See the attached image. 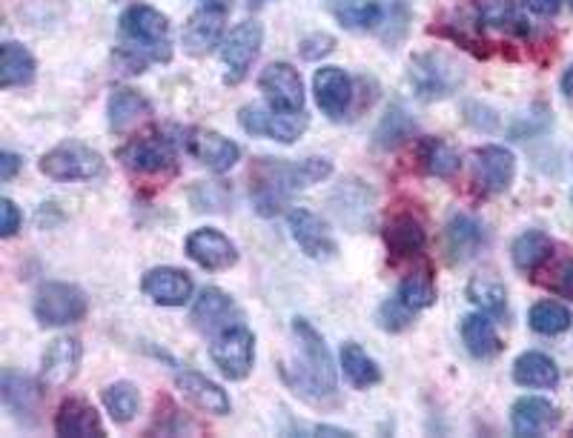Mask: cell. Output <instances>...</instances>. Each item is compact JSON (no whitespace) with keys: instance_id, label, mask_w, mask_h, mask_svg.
Instances as JSON below:
<instances>
[{"instance_id":"1","label":"cell","mask_w":573,"mask_h":438,"mask_svg":"<svg viewBox=\"0 0 573 438\" xmlns=\"http://www.w3.org/2000/svg\"><path fill=\"white\" fill-rule=\"evenodd\" d=\"M330 176H333L330 158H304L298 164L284 158H255L250 169V195L258 216L270 218L286 207V201L295 192L327 181Z\"/></svg>"},{"instance_id":"2","label":"cell","mask_w":573,"mask_h":438,"mask_svg":"<svg viewBox=\"0 0 573 438\" xmlns=\"http://www.w3.org/2000/svg\"><path fill=\"white\" fill-rule=\"evenodd\" d=\"M293 338L298 347L293 364L281 366L284 382L293 387V392H298L307 401H321L333 399L335 396V364L333 356L327 350L324 338L319 335V330L313 327L307 319H293Z\"/></svg>"},{"instance_id":"3","label":"cell","mask_w":573,"mask_h":438,"mask_svg":"<svg viewBox=\"0 0 573 438\" xmlns=\"http://www.w3.org/2000/svg\"><path fill=\"white\" fill-rule=\"evenodd\" d=\"M436 304V284L430 270L410 272L402 284L396 287V293L379 307L375 321L384 333H402L416 321V315L424 310H430Z\"/></svg>"},{"instance_id":"4","label":"cell","mask_w":573,"mask_h":438,"mask_svg":"<svg viewBox=\"0 0 573 438\" xmlns=\"http://www.w3.org/2000/svg\"><path fill=\"white\" fill-rule=\"evenodd\" d=\"M407 80L413 87L416 98L422 101H442L450 98L456 89L464 83V69L454 55H447L442 49H430L410 57Z\"/></svg>"},{"instance_id":"5","label":"cell","mask_w":573,"mask_h":438,"mask_svg":"<svg viewBox=\"0 0 573 438\" xmlns=\"http://www.w3.org/2000/svg\"><path fill=\"white\" fill-rule=\"evenodd\" d=\"M120 35L127 38V47L138 49L150 61H164L173 57V43H169V21L164 12L147 3H132L120 12L118 17Z\"/></svg>"},{"instance_id":"6","label":"cell","mask_w":573,"mask_h":438,"mask_svg":"<svg viewBox=\"0 0 573 438\" xmlns=\"http://www.w3.org/2000/svg\"><path fill=\"white\" fill-rule=\"evenodd\" d=\"M40 172L52 181H98L106 176L104 155L80 141H64L40 158Z\"/></svg>"},{"instance_id":"7","label":"cell","mask_w":573,"mask_h":438,"mask_svg":"<svg viewBox=\"0 0 573 438\" xmlns=\"http://www.w3.org/2000/svg\"><path fill=\"white\" fill-rule=\"evenodd\" d=\"M35 319L40 327H66L78 324L89 310L84 289L64 281H49L35 293Z\"/></svg>"},{"instance_id":"8","label":"cell","mask_w":573,"mask_h":438,"mask_svg":"<svg viewBox=\"0 0 573 438\" xmlns=\"http://www.w3.org/2000/svg\"><path fill=\"white\" fill-rule=\"evenodd\" d=\"M209 359L218 366V373L230 382H244L253 373L255 364V335L244 324H232V327L215 333L209 344Z\"/></svg>"},{"instance_id":"9","label":"cell","mask_w":573,"mask_h":438,"mask_svg":"<svg viewBox=\"0 0 573 438\" xmlns=\"http://www.w3.org/2000/svg\"><path fill=\"white\" fill-rule=\"evenodd\" d=\"M239 127L247 136L272 138L279 144H295L310 127L307 112H279L272 106H241Z\"/></svg>"},{"instance_id":"10","label":"cell","mask_w":573,"mask_h":438,"mask_svg":"<svg viewBox=\"0 0 573 438\" xmlns=\"http://www.w3.org/2000/svg\"><path fill=\"white\" fill-rule=\"evenodd\" d=\"M118 160L136 176H161L176 169V144L164 132H147L118 150Z\"/></svg>"},{"instance_id":"11","label":"cell","mask_w":573,"mask_h":438,"mask_svg":"<svg viewBox=\"0 0 573 438\" xmlns=\"http://www.w3.org/2000/svg\"><path fill=\"white\" fill-rule=\"evenodd\" d=\"M264 29L258 21H244L232 29L218 47L221 64L227 66V83H241L247 78L250 66L255 64V57L262 52Z\"/></svg>"},{"instance_id":"12","label":"cell","mask_w":573,"mask_h":438,"mask_svg":"<svg viewBox=\"0 0 573 438\" xmlns=\"http://www.w3.org/2000/svg\"><path fill=\"white\" fill-rule=\"evenodd\" d=\"M286 227H290V235L302 247L304 256L313 261H333L339 256V241H335L333 230L327 227L324 218L310 209H290Z\"/></svg>"},{"instance_id":"13","label":"cell","mask_w":573,"mask_h":438,"mask_svg":"<svg viewBox=\"0 0 573 438\" xmlns=\"http://www.w3.org/2000/svg\"><path fill=\"white\" fill-rule=\"evenodd\" d=\"M258 89H262L267 106L279 112H304V80L293 64H270L258 75Z\"/></svg>"},{"instance_id":"14","label":"cell","mask_w":573,"mask_h":438,"mask_svg":"<svg viewBox=\"0 0 573 438\" xmlns=\"http://www.w3.org/2000/svg\"><path fill=\"white\" fill-rule=\"evenodd\" d=\"M470 158H473V178L482 195H499L510 190V183L517 178V158L508 146H482Z\"/></svg>"},{"instance_id":"15","label":"cell","mask_w":573,"mask_h":438,"mask_svg":"<svg viewBox=\"0 0 573 438\" xmlns=\"http://www.w3.org/2000/svg\"><path fill=\"white\" fill-rule=\"evenodd\" d=\"M313 92H316V104L330 120H342L351 112L353 95V78L344 73L342 66H321L319 73L313 75Z\"/></svg>"},{"instance_id":"16","label":"cell","mask_w":573,"mask_h":438,"mask_svg":"<svg viewBox=\"0 0 573 438\" xmlns=\"http://www.w3.org/2000/svg\"><path fill=\"white\" fill-rule=\"evenodd\" d=\"M187 256L199 263L201 270L221 272L235 267L239 249H235V244H232L221 230L204 227V230H195L190 239H187Z\"/></svg>"},{"instance_id":"17","label":"cell","mask_w":573,"mask_h":438,"mask_svg":"<svg viewBox=\"0 0 573 438\" xmlns=\"http://www.w3.org/2000/svg\"><path fill=\"white\" fill-rule=\"evenodd\" d=\"M141 289L152 304H161V307H183V304H190L195 284H192L190 275L183 270H178V267H152V270L143 272Z\"/></svg>"},{"instance_id":"18","label":"cell","mask_w":573,"mask_h":438,"mask_svg":"<svg viewBox=\"0 0 573 438\" xmlns=\"http://www.w3.org/2000/svg\"><path fill=\"white\" fill-rule=\"evenodd\" d=\"M0 399H3V407L12 413V418H17L21 424L38 422L43 390H40V384L35 378L15 373V370H7L3 378H0Z\"/></svg>"},{"instance_id":"19","label":"cell","mask_w":573,"mask_h":438,"mask_svg":"<svg viewBox=\"0 0 573 438\" xmlns=\"http://www.w3.org/2000/svg\"><path fill=\"white\" fill-rule=\"evenodd\" d=\"M187 150L199 164L213 172H227L241 160V146L230 138H224L215 129H192L187 138Z\"/></svg>"},{"instance_id":"20","label":"cell","mask_w":573,"mask_h":438,"mask_svg":"<svg viewBox=\"0 0 573 438\" xmlns=\"http://www.w3.org/2000/svg\"><path fill=\"white\" fill-rule=\"evenodd\" d=\"M80 359H84V347H80L78 338H55L49 344L43 359H40V382L47 387H66V384L78 375Z\"/></svg>"},{"instance_id":"21","label":"cell","mask_w":573,"mask_h":438,"mask_svg":"<svg viewBox=\"0 0 573 438\" xmlns=\"http://www.w3.org/2000/svg\"><path fill=\"white\" fill-rule=\"evenodd\" d=\"M192 324L201 333H221V330L239 324V307H235V301L224 289H201V295L192 304Z\"/></svg>"},{"instance_id":"22","label":"cell","mask_w":573,"mask_h":438,"mask_svg":"<svg viewBox=\"0 0 573 438\" xmlns=\"http://www.w3.org/2000/svg\"><path fill=\"white\" fill-rule=\"evenodd\" d=\"M224 40V15L213 9H195L187 24H183L181 43L192 57L209 55L213 49L221 47Z\"/></svg>"},{"instance_id":"23","label":"cell","mask_w":573,"mask_h":438,"mask_svg":"<svg viewBox=\"0 0 573 438\" xmlns=\"http://www.w3.org/2000/svg\"><path fill=\"white\" fill-rule=\"evenodd\" d=\"M55 433L64 438H104L101 415L89 401L66 399L55 413Z\"/></svg>"},{"instance_id":"24","label":"cell","mask_w":573,"mask_h":438,"mask_svg":"<svg viewBox=\"0 0 573 438\" xmlns=\"http://www.w3.org/2000/svg\"><path fill=\"white\" fill-rule=\"evenodd\" d=\"M384 244L393 258H413L428 247V232L416 216L396 212L384 223Z\"/></svg>"},{"instance_id":"25","label":"cell","mask_w":573,"mask_h":438,"mask_svg":"<svg viewBox=\"0 0 573 438\" xmlns=\"http://www.w3.org/2000/svg\"><path fill=\"white\" fill-rule=\"evenodd\" d=\"M178 390L183 392V399L190 401L192 407H199L204 413L213 415H227L232 410L230 396L218 387L215 382H209L207 375L195 373V370H183L176 375Z\"/></svg>"},{"instance_id":"26","label":"cell","mask_w":573,"mask_h":438,"mask_svg":"<svg viewBox=\"0 0 573 438\" xmlns=\"http://www.w3.org/2000/svg\"><path fill=\"white\" fill-rule=\"evenodd\" d=\"M559 424V410L542 396H525L510 410V427L517 436H542Z\"/></svg>"},{"instance_id":"27","label":"cell","mask_w":573,"mask_h":438,"mask_svg":"<svg viewBox=\"0 0 573 438\" xmlns=\"http://www.w3.org/2000/svg\"><path fill=\"white\" fill-rule=\"evenodd\" d=\"M487 244L485 227L473 216H454L445 227V247L454 263H464Z\"/></svg>"},{"instance_id":"28","label":"cell","mask_w":573,"mask_h":438,"mask_svg":"<svg viewBox=\"0 0 573 438\" xmlns=\"http://www.w3.org/2000/svg\"><path fill=\"white\" fill-rule=\"evenodd\" d=\"M513 382L519 387H527V390H553L559 384L557 361L539 350L522 352L513 361Z\"/></svg>"},{"instance_id":"29","label":"cell","mask_w":573,"mask_h":438,"mask_svg":"<svg viewBox=\"0 0 573 438\" xmlns=\"http://www.w3.org/2000/svg\"><path fill=\"white\" fill-rule=\"evenodd\" d=\"M106 115H110V127L118 136H124V132L136 127L138 120L152 115V104L141 92H136V89L115 87L110 95V104H106Z\"/></svg>"},{"instance_id":"30","label":"cell","mask_w":573,"mask_h":438,"mask_svg":"<svg viewBox=\"0 0 573 438\" xmlns=\"http://www.w3.org/2000/svg\"><path fill=\"white\" fill-rule=\"evenodd\" d=\"M35 73H38V64H35L33 52L17 43V40H7L0 47V87L3 89H15L33 83Z\"/></svg>"},{"instance_id":"31","label":"cell","mask_w":573,"mask_h":438,"mask_svg":"<svg viewBox=\"0 0 573 438\" xmlns=\"http://www.w3.org/2000/svg\"><path fill=\"white\" fill-rule=\"evenodd\" d=\"M462 342L468 347V352L473 359L487 361L499 356L501 352V338L496 333L494 321L485 312H473V315H464L462 321Z\"/></svg>"},{"instance_id":"32","label":"cell","mask_w":573,"mask_h":438,"mask_svg":"<svg viewBox=\"0 0 573 438\" xmlns=\"http://www.w3.org/2000/svg\"><path fill=\"white\" fill-rule=\"evenodd\" d=\"M330 12L342 26L367 33L382 24L384 7L379 0H330Z\"/></svg>"},{"instance_id":"33","label":"cell","mask_w":573,"mask_h":438,"mask_svg":"<svg viewBox=\"0 0 573 438\" xmlns=\"http://www.w3.org/2000/svg\"><path fill=\"white\" fill-rule=\"evenodd\" d=\"M468 298L470 304H476L479 310L491 315V319H505L508 315V289L491 272H482V275L470 279Z\"/></svg>"},{"instance_id":"34","label":"cell","mask_w":573,"mask_h":438,"mask_svg":"<svg viewBox=\"0 0 573 438\" xmlns=\"http://www.w3.org/2000/svg\"><path fill=\"white\" fill-rule=\"evenodd\" d=\"M550 256H553V241L542 230L522 232L510 247V258L517 263V270L522 272H536Z\"/></svg>"},{"instance_id":"35","label":"cell","mask_w":573,"mask_h":438,"mask_svg":"<svg viewBox=\"0 0 573 438\" xmlns=\"http://www.w3.org/2000/svg\"><path fill=\"white\" fill-rule=\"evenodd\" d=\"M416 155H419V167L433 178L456 176V169L462 164V160H459V152L447 144V141H442V138H422Z\"/></svg>"},{"instance_id":"36","label":"cell","mask_w":573,"mask_h":438,"mask_svg":"<svg viewBox=\"0 0 573 438\" xmlns=\"http://www.w3.org/2000/svg\"><path fill=\"white\" fill-rule=\"evenodd\" d=\"M342 370L344 378L356 387V390H370L382 382V370L370 356H367L356 342H347L342 347Z\"/></svg>"},{"instance_id":"37","label":"cell","mask_w":573,"mask_h":438,"mask_svg":"<svg viewBox=\"0 0 573 438\" xmlns=\"http://www.w3.org/2000/svg\"><path fill=\"white\" fill-rule=\"evenodd\" d=\"M101 401H104L106 413L115 424H129L138 415V407H141V392H138L136 384L129 382H115L110 384L104 392H101Z\"/></svg>"},{"instance_id":"38","label":"cell","mask_w":573,"mask_h":438,"mask_svg":"<svg viewBox=\"0 0 573 438\" xmlns=\"http://www.w3.org/2000/svg\"><path fill=\"white\" fill-rule=\"evenodd\" d=\"M413 118L407 115V110L402 104H393L391 110H387V115L382 118V124L375 127V146L379 150H396L398 144H405L407 138L413 136Z\"/></svg>"},{"instance_id":"39","label":"cell","mask_w":573,"mask_h":438,"mask_svg":"<svg viewBox=\"0 0 573 438\" xmlns=\"http://www.w3.org/2000/svg\"><path fill=\"white\" fill-rule=\"evenodd\" d=\"M527 324L539 335H562L571 327V310L559 301H539L527 312Z\"/></svg>"},{"instance_id":"40","label":"cell","mask_w":573,"mask_h":438,"mask_svg":"<svg viewBox=\"0 0 573 438\" xmlns=\"http://www.w3.org/2000/svg\"><path fill=\"white\" fill-rule=\"evenodd\" d=\"M476 15L494 29H519V12L513 0H476Z\"/></svg>"},{"instance_id":"41","label":"cell","mask_w":573,"mask_h":438,"mask_svg":"<svg viewBox=\"0 0 573 438\" xmlns=\"http://www.w3.org/2000/svg\"><path fill=\"white\" fill-rule=\"evenodd\" d=\"M335 49V38L327 33H313L298 43V52H302L304 61H319L327 57Z\"/></svg>"},{"instance_id":"42","label":"cell","mask_w":573,"mask_h":438,"mask_svg":"<svg viewBox=\"0 0 573 438\" xmlns=\"http://www.w3.org/2000/svg\"><path fill=\"white\" fill-rule=\"evenodd\" d=\"M24 227V212L12 198L0 201V239H12Z\"/></svg>"},{"instance_id":"43","label":"cell","mask_w":573,"mask_h":438,"mask_svg":"<svg viewBox=\"0 0 573 438\" xmlns=\"http://www.w3.org/2000/svg\"><path fill=\"white\" fill-rule=\"evenodd\" d=\"M464 112H468L464 118H468L470 127L482 129V132H494V129L499 127V118H496V112L487 110V106L468 104V106H464Z\"/></svg>"},{"instance_id":"44","label":"cell","mask_w":573,"mask_h":438,"mask_svg":"<svg viewBox=\"0 0 573 438\" xmlns=\"http://www.w3.org/2000/svg\"><path fill=\"white\" fill-rule=\"evenodd\" d=\"M550 289L568 301H573V258H568L565 263H559V270L553 272V281L548 284Z\"/></svg>"},{"instance_id":"45","label":"cell","mask_w":573,"mask_h":438,"mask_svg":"<svg viewBox=\"0 0 573 438\" xmlns=\"http://www.w3.org/2000/svg\"><path fill=\"white\" fill-rule=\"evenodd\" d=\"M24 169V158L15 152H0V181H12Z\"/></svg>"},{"instance_id":"46","label":"cell","mask_w":573,"mask_h":438,"mask_svg":"<svg viewBox=\"0 0 573 438\" xmlns=\"http://www.w3.org/2000/svg\"><path fill=\"white\" fill-rule=\"evenodd\" d=\"M525 3L534 15H542V17L557 15L559 7H562V0H525Z\"/></svg>"},{"instance_id":"47","label":"cell","mask_w":573,"mask_h":438,"mask_svg":"<svg viewBox=\"0 0 573 438\" xmlns=\"http://www.w3.org/2000/svg\"><path fill=\"white\" fill-rule=\"evenodd\" d=\"M201 9H213V12H221V15H227L232 9V0H199Z\"/></svg>"},{"instance_id":"48","label":"cell","mask_w":573,"mask_h":438,"mask_svg":"<svg viewBox=\"0 0 573 438\" xmlns=\"http://www.w3.org/2000/svg\"><path fill=\"white\" fill-rule=\"evenodd\" d=\"M559 87H562V95H568V98L573 95V61L568 64L565 73H562V80H559Z\"/></svg>"},{"instance_id":"49","label":"cell","mask_w":573,"mask_h":438,"mask_svg":"<svg viewBox=\"0 0 573 438\" xmlns=\"http://www.w3.org/2000/svg\"><path fill=\"white\" fill-rule=\"evenodd\" d=\"M250 7H258V3H264V0H247Z\"/></svg>"},{"instance_id":"50","label":"cell","mask_w":573,"mask_h":438,"mask_svg":"<svg viewBox=\"0 0 573 438\" xmlns=\"http://www.w3.org/2000/svg\"><path fill=\"white\" fill-rule=\"evenodd\" d=\"M568 3H571V9H573V0H568Z\"/></svg>"}]
</instances>
